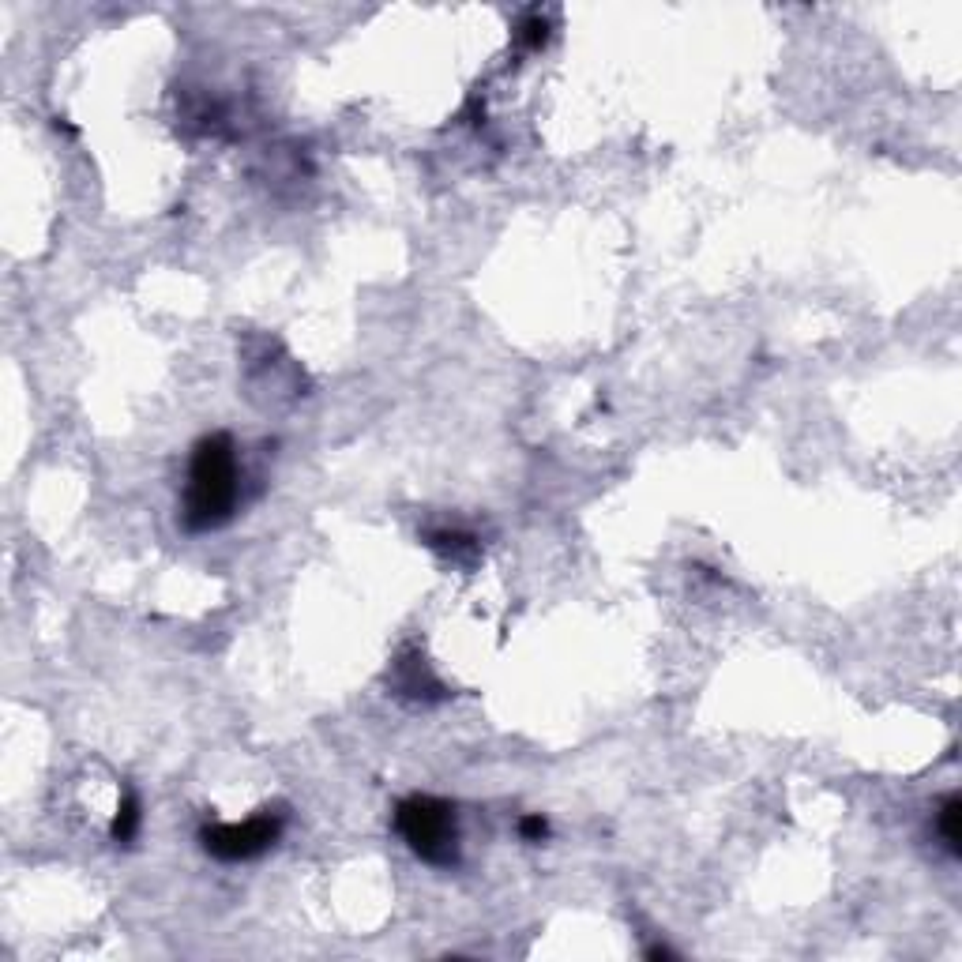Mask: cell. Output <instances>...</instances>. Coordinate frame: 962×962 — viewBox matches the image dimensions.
<instances>
[{
    "label": "cell",
    "instance_id": "4",
    "mask_svg": "<svg viewBox=\"0 0 962 962\" xmlns=\"http://www.w3.org/2000/svg\"><path fill=\"white\" fill-rule=\"evenodd\" d=\"M425 545L440 557L455 560V564L478 557V538L466 534V530H425Z\"/></svg>",
    "mask_w": 962,
    "mask_h": 962
},
{
    "label": "cell",
    "instance_id": "1",
    "mask_svg": "<svg viewBox=\"0 0 962 962\" xmlns=\"http://www.w3.org/2000/svg\"><path fill=\"white\" fill-rule=\"evenodd\" d=\"M241 504V459L230 433H207L188 459V481L181 497V527L207 534L233 523Z\"/></svg>",
    "mask_w": 962,
    "mask_h": 962
},
{
    "label": "cell",
    "instance_id": "8",
    "mask_svg": "<svg viewBox=\"0 0 962 962\" xmlns=\"http://www.w3.org/2000/svg\"><path fill=\"white\" fill-rule=\"evenodd\" d=\"M519 835L527 842H542V838H549V820L545 816H523L519 820Z\"/></svg>",
    "mask_w": 962,
    "mask_h": 962
},
{
    "label": "cell",
    "instance_id": "3",
    "mask_svg": "<svg viewBox=\"0 0 962 962\" xmlns=\"http://www.w3.org/2000/svg\"><path fill=\"white\" fill-rule=\"evenodd\" d=\"M282 827H286V816L279 808H260L256 816L241 823H203L200 846L215 861H226V865L256 861V857H264L279 842Z\"/></svg>",
    "mask_w": 962,
    "mask_h": 962
},
{
    "label": "cell",
    "instance_id": "9",
    "mask_svg": "<svg viewBox=\"0 0 962 962\" xmlns=\"http://www.w3.org/2000/svg\"><path fill=\"white\" fill-rule=\"evenodd\" d=\"M643 955H647V959H677V951H669L666 944H654V947H647V951H643Z\"/></svg>",
    "mask_w": 962,
    "mask_h": 962
},
{
    "label": "cell",
    "instance_id": "2",
    "mask_svg": "<svg viewBox=\"0 0 962 962\" xmlns=\"http://www.w3.org/2000/svg\"><path fill=\"white\" fill-rule=\"evenodd\" d=\"M395 831L406 850L433 869L459 865V816L455 805L433 793H410L395 805Z\"/></svg>",
    "mask_w": 962,
    "mask_h": 962
},
{
    "label": "cell",
    "instance_id": "6",
    "mask_svg": "<svg viewBox=\"0 0 962 962\" xmlns=\"http://www.w3.org/2000/svg\"><path fill=\"white\" fill-rule=\"evenodd\" d=\"M140 797L136 793H125L121 797V805H117V816H113V823H109V838L117 842V846H128L132 838L140 835Z\"/></svg>",
    "mask_w": 962,
    "mask_h": 962
},
{
    "label": "cell",
    "instance_id": "7",
    "mask_svg": "<svg viewBox=\"0 0 962 962\" xmlns=\"http://www.w3.org/2000/svg\"><path fill=\"white\" fill-rule=\"evenodd\" d=\"M519 38H523V46L542 49L545 38H549V23H545V19L538 16V12H534V16L523 19V27H519Z\"/></svg>",
    "mask_w": 962,
    "mask_h": 962
},
{
    "label": "cell",
    "instance_id": "5",
    "mask_svg": "<svg viewBox=\"0 0 962 962\" xmlns=\"http://www.w3.org/2000/svg\"><path fill=\"white\" fill-rule=\"evenodd\" d=\"M959 816H962V801L955 797V793H947L944 801H940V808H936V835H940V842H944V850L951 857L962 854Z\"/></svg>",
    "mask_w": 962,
    "mask_h": 962
}]
</instances>
